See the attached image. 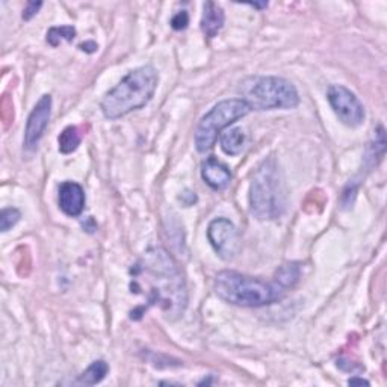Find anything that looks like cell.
Wrapping results in <instances>:
<instances>
[{
	"label": "cell",
	"mask_w": 387,
	"mask_h": 387,
	"mask_svg": "<svg viewBox=\"0 0 387 387\" xmlns=\"http://www.w3.org/2000/svg\"><path fill=\"white\" fill-rule=\"evenodd\" d=\"M132 292L143 294L168 318H179L187 306L183 274L173 256L163 249H150L132 269Z\"/></svg>",
	"instance_id": "cell-1"
},
{
	"label": "cell",
	"mask_w": 387,
	"mask_h": 387,
	"mask_svg": "<svg viewBox=\"0 0 387 387\" xmlns=\"http://www.w3.org/2000/svg\"><path fill=\"white\" fill-rule=\"evenodd\" d=\"M159 85V73L153 65H143L127 73L120 84L114 87L100 103V109L108 120H119L121 116L144 108L153 99Z\"/></svg>",
	"instance_id": "cell-2"
},
{
	"label": "cell",
	"mask_w": 387,
	"mask_h": 387,
	"mask_svg": "<svg viewBox=\"0 0 387 387\" xmlns=\"http://www.w3.org/2000/svg\"><path fill=\"white\" fill-rule=\"evenodd\" d=\"M214 289L218 298L239 307L269 306L280 301L286 294V289L281 288L276 280L266 281L236 271L218 273Z\"/></svg>",
	"instance_id": "cell-3"
},
{
	"label": "cell",
	"mask_w": 387,
	"mask_h": 387,
	"mask_svg": "<svg viewBox=\"0 0 387 387\" xmlns=\"http://www.w3.org/2000/svg\"><path fill=\"white\" fill-rule=\"evenodd\" d=\"M288 192L283 173L276 158L265 159L253 174L250 185V210L261 221L277 219L285 214Z\"/></svg>",
	"instance_id": "cell-4"
},
{
	"label": "cell",
	"mask_w": 387,
	"mask_h": 387,
	"mask_svg": "<svg viewBox=\"0 0 387 387\" xmlns=\"http://www.w3.org/2000/svg\"><path fill=\"white\" fill-rule=\"evenodd\" d=\"M242 100L254 111L294 109L300 104L297 88L285 77L249 76L239 85Z\"/></svg>",
	"instance_id": "cell-5"
},
{
	"label": "cell",
	"mask_w": 387,
	"mask_h": 387,
	"mask_svg": "<svg viewBox=\"0 0 387 387\" xmlns=\"http://www.w3.org/2000/svg\"><path fill=\"white\" fill-rule=\"evenodd\" d=\"M251 109L242 99H227L217 103L195 129V147L200 153L214 148L219 135L233 123L244 119Z\"/></svg>",
	"instance_id": "cell-6"
},
{
	"label": "cell",
	"mask_w": 387,
	"mask_h": 387,
	"mask_svg": "<svg viewBox=\"0 0 387 387\" xmlns=\"http://www.w3.org/2000/svg\"><path fill=\"white\" fill-rule=\"evenodd\" d=\"M327 100L332 109L348 127H359L366 119L363 103L356 94L344 85H330L327 89Z\"/></svg>",
	"instance_id": "cell-7"
},
{
	"label": "cell",
	"mask_w": 387,
	"mask_h": 387,
	"mask_svg": "<svg viewBox=\"0 0 387 387\" xmlns=\"http://www.w3.org/2000/svg\"><path fill=\"white\" fill-rule=\"evenodd\" d=\"M207 239L222 261H231L239 253V231L227 218H215L210 222L207 227Z\"/></svg>",
	"instance_id": "cell-8"
},
{
	"label": "cell",
	"mask_w": 387,
	"mask_h": 387,
	"mask_svg": "<svg viewBox=\"0 0 387 387\" xmlns=\"http://www.w3.org/2000/svg\"><path fill=\"white\" fill-rule=\"evenodd\" d=\"M52 116V96L49 94H44V96L35 104L32 109L26 129H25V141H23V146H25L26 151H35L38 148V144L41 138L44 136V132L47 126H49Z\"/></svg>",
	"instance_id": "cell-9"
},
{
	"label": "cell",
	"mask_w": 387,
	"mask_h": 387,
	"mask_svg": "<svg viewBox=\"0 0 387 387\" xmlns=\"http://www.w3.org/2000/svg\"><path fill=\"white\" fill-rule=\"evenodd\" d=\"M60 209L67 217H79L85 209V191L76 182H64L60 186Z\"/></svg>",
	"instance_id": "cell-10"
},
{
	"label": "cell",
	"mask_w": 387,
	"mask_h": 387,
	"mask_svg": "<svg viewBox=\"0 0 387 387\" xmlns=\"http://www.w3.org/2000/svg\"><path fill=\"white\" fill-rule=\"evenodd\" d=\"M202 178L207 186L214 191H221L229 186L231 180V171L226 163H222L217 158H207L202 165Z\"/></svg>",
	"instance_id": "cell-11"
},
{
	"label": "cell",
	"mask_w": 387,
	"mask_h": 387,
	"mask_svg": "<svg viewBox=\"0 0 387 387\" xmlns=\"http://www.w3.org/2000/svg\"><path fill=\"white\" fill-rule=\"evenodd\" d=\"M224 11L214 2H206L203 5V17H202V31L207 38H215L218 32L224 26Z\"/></svg>",
	"instance_id": "cell-12"
},
{
	"label": "cell",
	"mask_w": 387,
	"mask_h": 387,
	"mask_svg": "<svg viewBox=\"0 0 387 387\" xmlns=\"http://www.w3.org/2000/svg\"><path fill=\"white\" fill-rule=\"evenodd\" d=\"M245 143H247V136H245L242 129L238 127L229 129V131L219 135V146L229 156H236L242 153Z\"/></svg>",
	"instance_id": "cell-13"
},
{
	"label": "cell",
	"mask_w": 387,
	"mask_h": 387,
	"mask_svg": "<svg viewBox=\"0 0 387 387\" xmlns=\"http://www.w3.org/2000/svg\"><path fill=\"white\" fill-rule=\"evenodd\" d=\"M108 372H109L108 363L104 360H96V361H92L91 365L79 375V377L75 380V384L94 386L107 377Z\"/></svg>",
	"instance_id": "cell-14"
},
{
	"label": "cell",
	"mask_w": 387,
	"mask_h": 387,
	"mask_svg": "<svg viewBox=\"0 0 387 387\" xmlns=\"http://www.w3.org/2000/svg\"><path fill=\"white\" fill-rule=\"evenodd\" d=\"M300 277H301V268H300V265L295 263V262H290V263L281 265L277 269L274 280L277 281V283L281 288L289 290V289H292V288H294L298 283Z\"/></svg>",
	"instance_id": "cell-15"
},
{
	"label": "cell",
	"mask_w": 387,
	"mask_h": 387,
	"mask_svg": "<svg viewBox=\"0 0 387 387\" xmlns=\"http://www.w3.org/2000/svg\"><path fill=\"white\" fill-rule=\"evenodd\" d=\"M82 143V133L79 127L68 126L58 136V144H60V151L62 155H70L77 150V147Z\"/></svg>",
	"instance_id": "cell-16"
},
{
	"label": "cell",
	"mask_w": 387,
	"mask_h": 387,
	"mask_svg": "<svg viewBox=\"0 0 387 387\" xmlns=\"http://www.w3.org/2000/svg\"><path fill=\"white\" fill-rule=\"evenodd\" d=\"M76 38V29L73 26H55L47 32V43L52 47H58L62 41H73Z\"/></svg>",
	"instance_id": "cell-17"
},
{
	"label": "cell",
	"mask_w": 387,
	"mask_h": 387,
	"mask_svg": "<svg viewBox=\"0 0 387 387\" xmlns=\"http://www.w3.org/2000/svg\"><path fill=\"white\" fill-rule=\"evenodd\" d=\"M20 218H21V214L18 209L16 207L4 209L2 214H0V230H2V233H6L9 229H13L17 224Z\"/></svg>",
	"instance_id": "cell-18"
},
{
	"label": "cell",
	"mask_w": 387,
	"mask_h": 387,
	"mask_svg": "<svg viewBox=\"0 0 387 387\" xmlns=\"http://www.w3.org/2000/svg\"><path fill=\"white\" fill-rule=\"evenodd\" d=\"M187 25H190V16H187L186 11H180L171 18V28L174 31H185Z\"/></svg>",
	"instance_id": "cell-19"
},
{
	"label": "cell",
	"mask_w": 387,
	"mask_h": 387,
	"mask_svg": "<svg viewBox=\"0 0 387 387\" xmlns=\"http://www.w3.org/2000/svg\"><path fill=\"white\" fill-rule=\"evenodd\" d=\"M43 6V2H29L25 8V11H23V20L25 21H29L32 20L35 16L38 14L40 8Z\"/></svg>",
	"instance_id": "cell-20"
},
{
	"label": "cell",
	"mask_w": 387,
	"mask_h": 387,
	"mask_svg": "<svg viewBox=\"0 0 387 387\" xmlns=\"http://www.w3.org/2000/svg\"><path fill=\"white\" fill-rule=\"evenodd\" d=\"M180 200H182L186 206H191V205H194V203L197 202V195H195V192H192V191H185V192L180 195Z\"/></svg>",
	"instance_id": "cell-21"
},
{
	"label": "cell",
	"mask_w": 387,
	"mask_h": 387,
	"mask_svg": "<svg viewBox=\"0 0 387 387\" xmlns=\"http://www.w3.org/2000/svg\"><path fill=\"white\" fill-rule=\"evenodd\" d=\"M79 49L82 52H87V53H94V52H97V44L94 43V41H87V43H82L79 45Z\"/></svg>",
	"instance_id": "cell-22"
},
{
	"label": "cell",
	"mask_w": 387,
	"mask_h": 387,
	"mask_svg": "<svg viewBox=\"0 0 387 387\" xmlns=\"http://www.w3.org/2000/svg\"><path fill=\"white\" fill-rule=\"evenodd\" d=\"M348 384H349V386H354V384H359V386H369V381L363 380V378H349V380H348Z\"/></svg>",
	"instance_id": "cell-23"
},
{
	"label": "cell",
	"mask_w": 387,
	"mask_h": 387,
	"mask_svg": "<svg viewBox=\"0 0 387 387\" xmlns=\"http://www.w3.org/2000/svg\"><path fill=\"white\" fill-rule=\"evenodd\" d=\"M250 6H253V8H257V9H263V8H266L268 6V4L266 2H263V4H249Z\"/></svg>",
	"instance_id": "cell-24"
}]
</instances>
